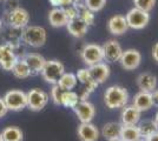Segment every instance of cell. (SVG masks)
Wrapping results in <instances>:
<instances>
[{"instance_id":"cell-5","label":"cell","mask_w":158,"mask_h":141,"mask_svg":"<svg viewBox=\"0 0 158 141\" xmlns=\"http://www.w3.org/2000/svg\"><path fill=\"white\" fill-rule=\"evenodd\" d=\"M80 58L87 67L104 61V54H103L102 45L92 44V42L84 45V47L80 51Z\"/></svg>"},{"instance_id":"cell-29","label":"cell","mask_w":158,"mask_h":141,"mask_svg":"<svg viewBox=\"0 0 158 141\" xmlns=\"http://www.w3.org/2000/svg\"><path fill=\"white\" fill-rule=\"evenodd\" d=\"M84 4L87 10L92 11L93 13H97L104 8L106 5V0H84Z\"/></svg>"},{"instance_id":"cell-32","label":"cell","mask_w":158,"mask_h":141,"mask_svg":"<svg viewBox=\"0 0 158 141\" xmlns=\"http://www.w3.org/2000/svg\"><path fill=\"white\" fill-rule=\"evenodd\" d=\"M63 92L57 85H53L52 88H51V92H50V98L51 100L53 101V104L56 106H61V95H63Z\"/></svg>"},{"instance_id":"cell-8","label":"cell","mask_w":158,"mask_h":141,"mask_svg":"<svg viewBox=\"0 0 158 141\" xmlns=\"http://www.w3.org/2000/svg\"><path fill=\"white\" fill-rule=\"evenodd\" d=\"M27 95V107L33 112H39L45 108L50 100V95L39 88H33L26 93Z\"/></svg>"},{"instance_id":"cell-1","label":"cell","mask_w":158,"mask_h":141,"mask_svg":"<svg viewBox=\"0 0 158 141\" xmlns=\"http://www.w3.org/2000/svg\"><path fill=\"white\" fill-rule=\"evenodd\" d=\"M129 91L119 85H112L104 92V104L109 109H122L129 104Z\"/></svg>"},{"instance_id":"cell-7","label":"cell","mask_w":158,"mask_h":141,"mask_svg":"<svg viewBox=\"0 0 158 141\" xmlns=\"http://www.w3.org/2000/svg\"><path fill=\"white\" fill-rule=\"evenodd\" d=\"M6 20L10 27L17 28V29H24L28 26L30 22V14L25 8L17 7L14 10H11L6 13Z\"/></svg>"},{"instance_id":"cell-13","label":"cell","mask_w":158,"mask_h":141,"mask_svg":"<svg viewBox=\"0 0 158 141\" xmlns=\"http://www.w3.org/2000/svg\"><path fill=\"white\" fill-rule=\"evenodd\" d=\"M77 135L80 141H98L100 131L92 122H80L77 128Z\"/></svg>"},{"instance_id":"cell-6","label":"cell","mask_w":158,"mask_h":141,"mask_svg":"<svg viewBox=\"0 0 158 141\" xmlns=\"http://www.w3.org/2000/svg\"><path fill=\"white\" fill-rule=\"evenodd\" d=\"M4 101L6 104V107L8 111L18 112L27 107V95L25 92L20 89H11L5 93Z\"/></svg>"},{"instance_id":"cell-12","label":"cell","mask_w":158,"mask_h":141,"mask_svg":"<svg viewBox=\"0 0 158 141\" xmlns=\"http://www.w3.org/2000/svg\"><path fill=\"white\" fill-rule=\"evenodd\" d=\"M73 112L76 113L80 122H92L96 116V107L89 100L79 101L77 106L73 108Z\"/></svg>"},{"instance_id":"cell-10","label":"cell","mask_w":158,"mask_h":141,"mask_svg":"<svg viewBox=\"0 0 158 141\" xmlns=\"http://www.w3.org/2000/svg\"><path fill=\"white\" fill-rule=\"evenodd\" d=\"M17 60L18 55L15 54V48L13 45L8 42L0 45V67L11 72Z\"/></svg>"},{"instance_id":"cell-4","label":"cell","mask_w":158,"mask_h":141,"mask_svg":"<svg viewBox=\"0 0 158 141\" xmlns=\"http://www.w3.org/2000/svg\"><path fill=\"white\" fill-rule=\"evenodd\" d=\"M125 19L129 28L139 31V29H143L149 25L151 17H150L149 12L142 11L137 7H132L125 14Z\"/></svg>"},{"instance_id":"cell-15","label":"cell","mask_w":158,"mask_h":141,"mask_svg":"<svg viewBox=\"0 0 158 141\" xmlns=\"http://www.w3.org/2000/svg\"><path fill=\"white\" fill-rule=\"evenodd\" d=\"M107 29L112 35H123L127 32L129 26H127V22H126L125 15L123 14H116L111 17L109 21H107Z\"/></svg>"},{"instance_id":"cell-36","label":"cell","mask_w":158,"mask_h":141,"mask_svg":"<svg viewBox=\"0 0 158 141\" xmlns=\"http://www.w3.org/2000/svg\"><path fill=\"white\" fill-rule=\"evenodd\" d=\"M53 7H64V0H48Z\"/></svg>"},{"instance_id":"cell-38","label":"cell","mask_w":158,"mask_h":141,"mask_svg":"<svg viewBox=\"0 0 158 141\" xmlns=\"http://www.w3.org/2000/svg\"><path fill=\"white\" fill-rule=\"evenodd\" d=\"M144 140L145 141H158V131L155 132V133H152L151 135H149L148 138H145Z\"/></svg>"},{"instance_id":"cell-21","label":"cell","mask_w":158,"mask_h":141,"mask_svg":"<svg viewBox=\"0 0 158 141\" xmlns=\"http://www.w3.org/2000/svg\"><path fill=\"white\" fill-rule=\"evenodd\" d=\"M48 21L50 25L54 28H59V27L66 26V24L69 22L67 17L64 11V7H54L48 12Z\"/></svg>"},{"instance_id":"cell-24","label":"cell","mask_w":158,"mask_h":141,"mask_svg":"<svg viewBox=\"0 0 158 141\" xmlns=\"http://www.w3.org/2000/svg\"><path fill=\"white\" fill-rule=\"evenodd\" d=\"M77 84H78V80H77V76H76V74L73 73H64L61 76H60V79L58 80V82L56 84L58 87L61 89V91H72L73 88L77 86Z\"/></svg>"},{"instance_id":"cell-33","label":"cell","mask_w":158,"mask_h":141,"mask_svg":"<svg viewBox=\"0 0 158 141\" xmlns=\"http://www.w3.org/2000/svg\"><path fill=\"white\" fill-rule=\"evenodd\" d=\"M64 11H65V14H66V17H67V20L69 21L73 20V19H76V18H78L79 17L78 10H77L74 6H72V5L64 7Z\"/></svg>"},{"instance_id":"cell-35","label":"cell","mask_w":158,"mask_h":141,"mask_svg":"<svg viewBox=\"0 0 158 141\" xmlns=\"http://www.w3.org/2000/svg\"><path fill=\"white\" fill-rule=\"evenodd\" d=\"M152 58L156 62H158V42H156L152 47Z\"/></svg>"},{"instance_id":"cell-30","label":"cell","mask_w":158,"mask_h":141,"mask_svg":"<svg viewBox=\"0 0 158 141\" xmlns=\"http://www.w3.org/2000/svg\"><path fill=\"white\" fill-rule=\"evenodd\" d=\"M156 1L157 0H133V5L139 10L150 13L153 7L156 6Z\"/></svg>"},{"instance_id":"cell-39","label":"cell","mask_w":158,"mask_h":141,"mask_svg":"<svg viewBox=\"0 0 158 141\" xmlns=\"http://www.w3.org/2000/svg\"><path fill=\"white\" fill-rule=\"evenodd\" d=\"M153 120H155V122H156V125H157V127H158V111H157V113H156V115H155V118H153Z\"/></svg>"},{"instance_id":"cell-3","label":"cell","mask_w":158,"mask_h":141,"mask_svg":"<svg viewBox=\"0 0 158 141\" xmlns=\"http://www.w3.org/2000/svg\"><path fill=\"white\" fill-rule=\"evenodd\" d=\"M64 73H65V66L59 60H46L40 72L41 78L45 80V82L51 85H56Z\"/></svg>"},{"instance_id":"cell-27","label":"cell","mask_w":158,"mask_h":141,"mask_svg":"<svg viewBox=\"0 0 158 141\" xmlns=\"http://www.w3.org/2000/svg\"><path fill=\"white\" fill-rule=\"evenodd\" d=\"M137 126H138V128H139L142 139L148 138L149 135H151L152 133H155V132L158 131L157 125H156V122H155L153 119H144V120H140L138 123H137Z\"/></svg>"},{"instance_id":"cell-28","label":"cell","mask_w":158,"mask_h":141,"mask_svg":"<svg viewBox=\"0 0 158 141\" xmlns=\"http://www.w3.org/2000/svg\"><path fill=\"white\" fill-rule=\"evenodd\" d=\"M79 95L73 91H65L61 95V106L66 108H74L79 102Z\"/></svg>"},{"instance_id":"cell-11","label":"cell","mask_w":158,"mask_h":141,"mask_svg":"<svg viewBox=\"0 0 158 141\" xmlns=\"http://www.w3.org/2000/svg\"><path fill=\"white\" fill-rule=\"evenodd\" d=\"M103 54H104V61L107 62H116L119 61L122 53H123V48L122 45L119 44V41H117L116 39H110V40L105 41L103 45Z\"/></svg>"},{"instance_id":"cell-17","label":"cell","mask_w":158,"mask_h":141,"mask_svg":"<svg viewBox=\"0 0 158 141\" xmlns=\"http://www.w3.org/2000/svg\"><path fill=\"white\" fill-rule=\"evenodd\" d=\"M136 84H137L139 91L151 93L157 88V76L150 72H143L137 76Z\"/></svg>"},{"instance_id":"cell-31","label":"cell","mask_w":158,"mask_h":141,"mask_svg":"<svg viewBox=\"0 0 158 141\" xmlns=\"http://www.w3.org/2000/svg\"><path fill=\"white\" fill-rule=\"evenodd\" d=\"M79 18L84 21L87 26H91V25L94 24V13H93L92 11L87 10L86 7L84 10L79 11Z\"/></svg>"},{"instance_id":"cell-25","label":"cell","mask_w":158,"mask_h":141,"mask_svg":"<svg viewBox=\"0 0 158 141\" xmlns=\"http://www.w3.org/2000/svg\"><path fill=\"white\" fill-rule=\"evenodd\" d=\"M11 72L18 79H27L28 76H31V71L27 66L26 61L24 60V58H21V59L18 58V60L15 61Z\"/></svg>"},{"instance_id":"cell-37","label":"cell","mask_w":158,"mask_h":141,"mask_svg":"<svg viewBox=\"0 0 158 141\" xmlns=\"http://www.w3.org/2000/svg\"><path fill=\"white\" fill-rule=\"evenodd\" d=\"M152 95V101H153V106L158 107V88H156L153 92H151Z\"/></svg>"},{"instance_id":"cell-22","label":"cell","mask_w":158,"mask_h":141,"mask_svg":"<svg viewBox=\"0 0 158 141\" xmlns=\"http://www.w3.org/2000/svg\"><path fill=\"white\" fill-rule=\"evenodd\" d=\"M120 128H122V123H119V122H116V121L106 122L105 125L102 127L100 135L107 141L114 140V139H119Z\"/></svg>"},{"instance_id":"cell-23","label":"cell","mask_w":158,"mask_h":141,"mask_svg":"<svg viewBox=\"0 0 158 141\" xmlns=\"http://www.w3.org/2000/svg\"><path fill=\"white\" fill-rule=\"evenodd\" d=\"M119 139L122 141H138L142 139L137 125H122Z\"/></svg>"},{"instance_id":"cell-40","label":"cell","mask_w":158,"mask_h":141,"mask_svg":"<svg viewBox=\"0 0 158 141\" xmlns=\"http://www.w3.org/2000/svg\"><path fill=\"white\" fill-rule=\"evenodd\" d=\"M2 24H4V22H2V20L0 19V33H1V31H2Z\"/></svg>"},{"instance_id":"cell-34","label":"cell","mask_w":158,"mask_h":141,"mask_svg":"<svg viewBox=\"0 0 158 141\" xmlns=\"http://www.w3.org/2000/svg\"><path fill=\"white\" fill-rule=\"evenodd\" d=\"M7 107H6V104H5V101L2 98H0V118H2L4 115H6L7 113Z\"/></svg>"},{"instance_id":"cell-44","label":"cell","mask_w":158,"mask_h":141,"mask_svg":"<svg viewBox=\"0 0 158 141\" xmlns=\"http://www.w3.org/2000/svg\"><path fill=\"white\" fill-rule=\"evenodd\" d=\"M0 1H2V0H0Z\"/></svg>"},{"instance_id":"cell-41","label":"cell","mask_w":158,"mask_h":141,"mask_svg":"<svg viewBox=\"0 0 158 141\" xmlns=\"http://www.w3.org/2000/svg\"><path fill=\"white\" fill-rule=\"evenodd\" d=\"M110 141H122L120 139H114V140H110Z\"/></svg>"},{"instance_id":"cell-43","label":"cell","mask_w":158,"mask_h":141,"mask_svg":"<svg viewBox=\"0 0 158 141\" xmlns=\"http://www.w3.org/2000/svg\"><path fill=\"white\" fill-rule=\"evenodd\" d=\"M138 141H145L144 139H140V140H138Z\"/></svg>"},{"instance_id":"cell-19","label":"cell","mask_w":158,"mask_h":141,"mask_svg":"<svg viewBox=\"0 0 158 141\" xmlns=\"http://www.w3.org/2000/svg\"><path fill=\"white\" fill-rule=\"evenodd\" d=\"M24 60L26 61L27 66L31 71V75H38L44 67L46 59L39 53H27L24 57Z\"/></svg>"},{"instance_id":"cell-20","label":"cell","mask_w":158,"mask_h":141,"mask_svg":"<svg viewBox=\"0 0 158 141\" xmlns=\"http://www.w3.org/2000/svg\"><path fill=\"white\" fill-rule=\"evenodd\" d=\"M65 27L67 32L71 34L73 38H77V39L84 38L87 33V31H89V26L79 17L73 19V20L69 21Z\"/></svg>"},{"instance_id":"cell-42","label":"cell","mask_w":158,"mask_h":141,"mask_svg":"<svg viewBox=\"0 0 158 141\" xmlns=\"http://www.w3.org/2000/svg\"><path fill=\"white\" fill-rule=\"evenodd\" d=\"M0 141H4L2 140V138H1V134H0Z\"/></svg>"},{"instance_id":"cell-9","label":"cell","mask_w":158,"mask_h":141,"mask_svg":"<svg viewBox=\"0 0 158 141\" xmlns=\"http://www.w3.org/2000/svg\"><path fill=\"white\" fill-rule=\"evenodd\" d=\"M119 64L125 71H135L142 64V53L136 48H127L123 51Z\"/></svg>"},{"instance_id":"cell-26","label":"cell","mask_w":158,"mask_h":141,"mask_svg":"<svg viewBox=\"0 0 158 141\" xmlns=\"http://www.w3.org/2000/svg\"><path fill=\"white\" fill-rule=\"evenodd\" d=\"M1 138L4 141H23L24 139V133L19 127L15 126H10L2 129L1 132Z\"/></svg>"},{"instance_id":"cell-16","label":"cell","mask_w":158,"mask_h":141,"mask_svg":"<svg viewBox=\"0 0 158 141\" xmlns=\"http://www.w3.org/2000/svg\"><path fill=\"white\" fill-rule=\"evenodd\" d=\"M142 118V112L133 105H126L120 112V123L122 125H137Z\"/></svg>"},{"instance_id":"cell-2","label":"cell","mask_w":158,"mask_h":141,"mask_svg":"<svg viewBox=\"0 0 158 141\" xmlns=\"http://www.w3.org/2000/svg\"><path fill=\"white\" fill-rule=\"evenodd\" d=\"M21 39L27 46L33 48H39L45 45L47 40V32L44 27L35 26H26L21 31Z\"/></svg>"},{"instance_id":"cell-18","label":"cell","mask_w":158,"mask_h":141,"mask_svg":"<svg viewBox=\"0 0 158 141\" xmlns=\"http://www.w3.org/2000/svg\"><path fill=\"white\" fill-rule=\"evenodd\" d=\"M131 105H133L137 109H139L142 113L151 109L153 107V101H152L151 93L150 92H144V91L137 92L133 95Z\"/></svg>"},{"instance_id":"cell-14","label":"cell","mask_w":158,"mask_h":141,"mask_svg":"<svg viewBox=\"0 0 158 141\" xmlns=\"http://www.w3.org/2000/svg\"><path fill=\"white\" fill-rule=\"evenodd\" d=\"M89 68V72L91 75V79L94 82H97L98 85L100 84H104L109 78H110V74H111V68L109 66V64H106L104 61L98 62L96 65H92Z\"/></svg>"}]
</instances>
